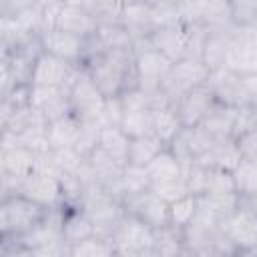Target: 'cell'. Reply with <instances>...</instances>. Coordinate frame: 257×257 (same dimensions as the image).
Here are the masks:
<instances>
[{"label":"cell","mask_w":257,"mask_h":257,"mask_svg":"<svg viewBox=\"0 0 257 257\" xmlns=\"http://www.w3.org/2000/svg\"><path fill=\"white\" fill-rule=\"evenodd\" d=\"M80 68L104 96H118L139 84L133 50H102Z\"/></svg>","instance_id":"6da1fadb"},{"label":"cell","mask_w":257,"mask_h":257,"mask_svg":"<svg viewBox=\"0 0 257 257\" xmlns=\"http://www.w3.org/2000/svg\"><path fill=\"white\" fill-rule=\"evenodd\" d=\"M181 231H183L185 255H197V257H235L237 255V247L223 233L219 223L193 217V221L187 223Z\"/></svg>","instance_id":"7a4b0ae2"},{"label":"cell","mask_w":257,"mask_h":257,"mask_svg":"<svg viewBox=\"0 0 257 257\" xmlns=\"http://www.w3.org/2000/svg\"><path fill=\"white\" fill-rule=\"evenodd\" d=\"M205 84L221 104L233 108L257 104V74H237L229 68H217L209 72Z\"/></svg>","instance_id":"3957f363"},{"label":"cell","mask_w":257,"mask_h":257,"mask_svg":"<svg viewBox=\"0 0 257 257\" xmlns=\"http://www.w3.org/2000/svg\"><path fill=\"white\" fill-rule=\"evenodd\" d=\"M114 255L120 257H153V229L139 217L124 213L110 235Z\"/></svg>","instance_id":"277c9868"},{"label":"cell","mask_w":257,"mask_h":257,"mask_svg":"<svg viewBox=\"0 0 257 257\" xmlns=\"http://www.w3.org/2000/svg\"><path fill=\"white\" fill-rule=\"evenodd\" d=\"M48 209L38 207L22 195H10L0 201V237H20L30 231Z\"/></svg>","instance_id":"5b68a950"},{"label":"cell","mask_w":257,"mask_h":257,"mask_svg":"<svg viewBox=\"0 0 257 257\" xmlns=\"http://www.w3.org/2000/svg\"><path fill=\"white\" fill-rule=\"evenodd\" d=\"M42 52L44 50H42L40 34H24L12 42V46L4 56L8 60L14 84H26V86L32 84V72Z\"/></svg>","instance_id":"8992f818"},{"label":"cell","mask_w":257,"mask_h":257,"mask_svg":"<svg viewBox=\"0 0 257 257\" xmlns=\"http://www.w3.org/2000/svg\"><path fill=\"white\" fill-rule=\"evenodd\" d=\"M18 195L36 203L42 209H54L62 205V187L60 179L48 171L32 169L18 183Z\"/></svg>","instance_id":"52a82bcc"},{"label":"cell","mask_w":257,"mask_h":257,"mask_svg":"<svg viewBox=\"0 0 257 257\" xmlns=\"http://www.w3.org/2000/svg\"><path fill=\"white\" fill-rule=\"evenodd\" d=\"M207 76H209V68L201 60H197V58H179L171 64L169 72L163 76L161 88L171 98V102L175 104V100L183 92H187L193 86L205 84Z\"/></svg>","instance_id":"ba28073f"},{"label":"cell","mask_w":257,"mask_h":257,"mask_svg":"<svg viewBox=\"0 0 257 257\" xmlns=\"http://www.w3.org/2000/svg\"><path fill=\"white\" fill-rule=\"evenodd\" d=\"M104 94L96 88V84L90 80V76L80 68L78 76L68 88V106L70 114L76 120H98L100 122V110H102Z\"/></svg>","instance_id":"9c48e42d"},{"label":"cell","mask_w":257,"mask_h":257,"mask_svg":"<svg viewBox=\"0 0 257 257\" xmlns=\"http://www.w3.org/2000/svg\"><path fill=\"white\" fill-rule=\"evenodd\" d=\"M219 227L237 247V255L257 253V209L237 207L227 219L219 223Z\"/></svg>","instance_id":"30bf717a"},{"label":"cell","mask_w":257,"mask_h":257,"mask_svg":"<svg viewBox=\"0 0 257 257\" xmlns=\"http://www.w3.org/2000/svg\"><path fill=\"white\" fill-rule=\"evenodd\" d=\"M257 26H237L225 68L237 74H257Z\"/></svg>","instance_id":"8fae6325"},{"label":"cell","mask_w":257,"mask_h":257,"mask_svg":"<svg viewBox=\"0 0 257 257\" xmlns=\"http://www.w3.org/2000/svg\"><path fill=\"white\" fill-rule=\"evenodd\" d=\"M78 72H80L78 66L58 56H52L48 52H42L32 72V86H54V88L68 90L74 78L78 76Z\"/></svg>","instance_id":"7c38bea8"},{"label":"cell","mask_w":257,"mask_h":257,"mask_svg":"<svg viewBox=\"0 0 257 257\" xmlns=\"http://www.w3.org/2000/svg\"><path fill=\"white\" fill-rule=\"evenodd\" d=\"M120 205H122L124 213L139 217L151 229H159V227L169 225V203L165 199H161L159 195H155L151 189L124 199Z\"/></svg>","instance_id":"4fadbf2b"},{"label":"cell","mask_w":257,"mask_h":257,"mask_svg":"<svg viewBox=\"0 0 257 257\" xmlns=\"http://www.w3.org/2000/svg\"><path fill=\"white\" fill-rule=\"evenodd\" d=\"M40 42H42V50L52 54V56H58L74 66H82V60H84V38L80 36H74V34H68V32H62L54 26L46 28L40 32Z\"/></svg>","instance_id":"5bb4252c"},{"label":"cell","mask_w":257,"mask_h":257,"mask_svg":"<svg viewBox=\"0 0 257 257\" xmlns=\"http://www.w3.org/2000/svg\"><path fill=\"white\" fill-rule=\"evenodd\" d=\"M213 102H215V96H213L211 88L207 84H199V86H193L187 92H183L175 100L173 108L183 126H195L201 122L205 112L213 106Z\"/></svg>","instance_id":"9a60e30c"},{"label":"cell","mask_w":257,"mask_h":257,"mask_svg":"<svg viewBox=\"0 0 257 257\" xmlns=\"http://www.w3.org/2000/svg\"><path fill=\"white\" fill-rule=\"evenodd\" d=\"M52 26L62 32H68V34H74L80 38H88L90 34H94L98 24L82 8V4L78 0H64L54 12Z\"/></svg>","instance_id":"2e32d148"},{"label":"cell","mask_w":257,"mask_h":257,"mask_svg":"<svg viewBox=\"0 0 257 257\" xmlns=\"http://www.w3.org/2000/svg\"><path fill=\"white\" fill-rule=\"evenodd\" d=\"M235 30H237V24L229 28H207V36L201 48V62L209 68V72L217 68H225Z\"/></svg>","instance_id":"e0dca14e"},{"label":"cell","mask_w":257,"mask_h":257,"mask_svg":"<svg viewBox=\"0 0 257 257\" xmlns=\"http://www.w3.org/2000/svg\"><path fill=\"white\" fill-rule=\"evenodd\" d=\"M133 52H135V68L139 78L145 80H163V76L169 72L173 60L167 58L163 52L155 50L147 38L145 40H137L133 44Z\"/></svg>","instance_id":"ac0fdd59"},{"label":"cell","mask_w":257,"mask_h":257,"mask_svg":"<svg viewBox=\"0 0 257 257\" xmlns=\"http://www.w3.org/2000/svg\"><path fill=\"white\" fill-rule=\"evenodd\" d=\"M30 104L50 122L70 112L68 90L54 86H32L30 84Z\"/></svg>","instance_id":"d6986e66"},{"label":"cell","mask_w":257,"mask_h":257,"mask_svg":"<svg viewBox=\"0 0 257 257\" xmlns=\"http://www.w3.org/2000/svg\"><path fill=\"white\" fill-rule=\"evenodd\" d=\"M118 22L122 24V28H124V30L128 32V36L133 38V44H135L137 40L149 38L151 32L155 30L151 6H149L145 0H143V2H133V4H122Z\"/></svg>","instance_id":"ffe728a7"},{"label":"cell","mask_w":257,"mask_h":257,"mask_svg":"<svg viewBox=\"0 0 257 257\" xmlns=\"http://www.w3.org/2000/svg\"><path fill=\"white\" fill-rule=\"evenodd\" d=\"M197 219L221 223L237 209V193H201L195 195Z\"/></svg>","instance_id":"44dd1931"},{"label":"cell","mask_w":257,"mask_h":257,"mask_svg":"<svg viewBox=\"0 0 257 257\" xmlns=\"http://www.w3.org/2000/svg\"><path fill=\"white\" fill-rule=\"evenodd\" d=\"M185 38H187V26L185 24H175V26H163V28H155L151 32V36L147 38V42L163 52L167 58H171L173 62L183 58L185 52Z\"/></svg>","instance_id":"7402d4cb"},{"label":"cell","mask_w":257,"mask_h":257,"mask_svg":"<svg viewBox=\"0 0 257 257\" xmlns=\"http://www.w3.org/2000/svg\"><path fill=\"white\" fill-rule=\"evenodd\" d=\"M60 229H62V239L68 245V249L94 233L88 215L80 207H66V205H62Z\"/></svg>","instance_id":"603a6c76"},{"label":"cell","mask_w":257,"mask_h":257,"mask_svg":"<svg viewBox=\"0 0 257 257\" xmlns=\"http://www.w3.org/2000/svg\"><path fill=\"white\" fill-rule=\"evenodd\" d=\"M235 110L233 106L221 104V102H213V106L205 112V116L201 118L199 126L211 135L215 141L221 139H231V131H233V120H235Z\"/></svg>","instance_id":"cb8c5ba5"},{"label":"cell","mask_w":257,"mask_h":257,"mask_svg":"<svg viewBox=\"0 0 257 257\" xmlns=\"http://www.w3.org/2000/svg\"><path fill=\"white\" fill-rule=\"evenodd\" d=\"M147 177L151 185H161V183H171L183 177V167L175 159V155L165 147L161 153H157L147 165H145ZM149 185V187H151Z\"/></svg>","instance_id":"d4e9b609"},{"label":"cell","mask_w":257,"mask_h":257,"mask_svg":"<svg viewBox=\"0 0 257 257\" xmlns=\"http://www.w3.org/2000/svg\"><path fill=\"white\" fill-rule=\"evenodd\" d=\"M80 122L68 112L60 118H54L46 126V139H48V149L58 151V149H74L76 137H78Z\"/></svg>","instance_id":"484cf974"},{"label":"cell","mask_w":257,"mask_h":257,"mask_svg":"<svg viewBox=\"0 0 257 257\" xmlns=\"http://www.w3.org/2000/svg\"><path fill=\"white\" fill-rule=\"evenodd\" d=\"M239 159H241V155L237 151L235 141L233 139H221V141H215L203 155H199L195 159V163H199L203 167H219V169L231 171Z\"/></svg>","instance_id":"4316f807"},{"label":"cell","mask_w":257,"mask_h":257,"mask_svg":"<svg viewBox=\"0 0 257 257\" xmlns=\"http://www.w3.org/2000/svg\"><path fill=\"white\" fill-rule=\"evenodd\" d=\"M128 141H131V137L124 135L120 126L102 124V126H100V133H98V143H96V147H98L100 151H104L108 157H112L114 161H118L120 165H126Z\"/></svg>","instance_id":"83f0119b"},{"label":"cell","mask_w":257,"mask_h":257,"mask_svg":"<svg viewBox=\"0 0 257 257\" xmlns=\"http://www.w3.org/2000/svg\"><path fill=\"white\" fill-rule=\"evenodd\" d=\"M177 255H185L183 231L173 225L153 229V257H177Z\"/></svg>","instance_id":"f1b7e54d"},{"label":"cell","mask_w":257,"mask_h":257,"mask_svg":"<svg viewBox=\"0 0 257 257\" xmlns=\"http://www.w3.org/2000/svg\"><path fill=\"white\" fill-rule=\"evenodd\" d=\"M0 167L14 179H22L34 169V153L24 147L0 149Z\"/></svg>","instance_id":"f546056e"},{"label":"cell","mask_w":257,"mask_h":257,"mask_svg":"<svg viewBox=\"0 0 257 257\" xmlns=\"http://www.w3.org/2000/svg\"><path fill=\"white\" fill-rule=\"evenodd\" d=\"M165 149V143L149 133L143 137H133L128 141V155H126V163L128 165H137V167H145L157 153H161Z\"/></svg>","instance_id":"4dcf8cb0"},{"label":"cell","mask_w":257,"mask_h":257,"mask_svg":"<svg viewBox=\"0 0 257 257\" xmlns=\"http://www.w3.org/2000/svg\"><path fill=\"white\" fill-rule=\"evenodd\" d=\"M94 38L102 50H133V38L120 22L98 24L94 30Z\"/></svg>","instance_id":"1f68e13d"},{"label":"cell","mask_w":257,"mask_h":257,"mask_svg":"<svg viewBox=\"0 0 257 257\" xmlns=\"http://www.w3.org/2000/svg\"><path fill=\"white\" fill-rule=\"evenodd\" d=\"M118 126L122 128L124 135L133 137H143L153 133V116H151V108L147 106H131V108H122V116Z\"/></svg>","instance_id":"d6a6232c"},{"label":"cell","mask_w":257,"mask_h":257,"mask_svg":"<svg viewBox=\"0 0 257 257\" xmlns=\"http://www.w3.org/2000/svg\"><path fill=\"white\" fill-rule=\"evenodd\" d=\"M153 116V135H157L165 147L177 137V133L183 128L177 112L173 106H161V108H153L151 110Z\"/></svg>","instance_id":"836d02e7"},{"label":"cell","mask_w":257,"mask_h":257,"mask_svg":"<svg viewBox=\"0 0 257 257\" xmlns=\"http://www.w3.org/2000/svg\"><path fill=\"white\" fill-rule=\"evenodd\" d=\"M231 177L237 195H257V161L241 157L231 169Z\"/></svg>","instance_id":"e575fe53"},{"label":"cell","mask_w":257,"mask_h":257,"mask_svg":"<svg viewBox=\"0 0 257 257\" xmlns=\"http://www.w3.org/2000/svg\"><path fill=\"white\" fill-rule=\"evenodd\" d=\"M68 255L70 257H112L114 255V247H112L110 239L92 233L90 237H86L80 243L72 245L68 249Z\"/></svg>","instance_id":"d590c367"},{"label":"cell","mask_w":257,"mask_h":257,"mask_svg":"<svg viewBox=\"0 0 257 257\" xmlns=\"http://www.w3.org/2000/svg\"><path fill=\"white\" fill-rule=\"evenodd\" d=\"M82 8L94 18L96 24H112L118 22L122 2L120 0H78Z\"/></svg>","instance_id":"8d00e7d4"},{"label":"cell","mask_w":257,"mask_h":257,"mask_svg":"<svg viewBox=\"0 0 257 257\" xmlns=\"http://www.w3.org/2000/svg\"><path fill=\"white\" fill-rule=\"evenodd\" d=\"M197 213V201H195V195L187 193L175 201L169 203V225L177 227V229H183L187 223L193 221Z\"/></svg>","instance_id":"74e56055"},{"label":"cell","mask_w":257,"mask_h":257,"mask_svg":"<svg viewBox=\"0 0 257 257\" xmlns=\"http://www.w3.org/2000/svg\"><path fill=\"white\" fill-rule=\"evenodd\" d=\"M203 193H235L231 171L219 167H205Z\"/></svg>","instance_id":"f35d334b"},{"label":"cell","mask_w":257,"mask_h":257,"mask_svg":"<svg viewBox=\"0 0 257 257\" xmlns=\"http://www.w3.org/2000/svg\"><path fill=\"white\" fill-rule=\"evenodd\" d=\"M231 22L237 26H257V0H227Z\"/></svg>","instance_id":"ab89813d"},{"label":"cell","mask_w":257,"mask_h":257,"mask_svg":"<svg viewBox=\"0 0 257 257\" xmlns=\"http://www.w3.org/2000/svg\"><path fill=\"white\" fill-rule=\"evenodd\" d=\"M185 26H187V38H185L183 58L201 60V48H203V40L207 36V26L205 24H185Z\"/></svg>","instance_id":"60d3db41"},{"label":"cell","mask_w":257,"mask_h":257,"mask_svg":"<svg viewBox=\"0 0 257 257\" xmlns=\"http://www.w3.org/2000/svg\"><path fill=\"white\" fill-rule=\"evenodd\" d=\"M257 128V104H245L235 110V120H233V131L231 139H237L239 135Z\"/></svg>","instance_id":"b9f144b4"},{"label":"cell","mask_w":257,"mask_h":257,"mask_svg":"<svg viewBox=\"0 0 257 257\" xmlns=\"http://www.w3.org/2000/svg\"><path fill=\"white\" fill-rule=\"evenodd\" d=\"M151 14H153L155 28L183 24V22H181V12H179V4H177V0H175V2H165V4L151 6Z\"/></svg>","instance_id":"7bdbcfd3"},{"label":"cell","mask_w":257,"mask_h":257,"mask_svg":"<svg viewBox=\"0 0 257 257\" xmlns=\"http://www.w3.org/2000/svg\"><path fill=\"white\" fill-rule=\"evenodd\" d=\"M209 0H177L183 24H201Z\"/></svg>","instance_id":"ee69618b"},{"label":"cell","mask_w":257,"mask_h":257,"mask_svg":"<svg viewBox=\"0 0 257 257\" xmlns=\"http://www.w3.org/2000/svg\"><path fill=\"white\" fill-rule=\"evenodd\" d=\"M36 8V0H0V16L14 22Z\"/></svg>","instance_id":"f6af8a7d"},{"label":"cell","mask_w":257,"mask_h":257,"mask_svg":"<svg viewBox=\"0 0 257 257\" xmlns=\"http://www.w3.org/2000/svg\"><path fill=\"white\" fill-rule=\"evenodd\" d=\"M120 116H122V102H120V96H104L102 110H100V124L118 126Z\"/></svg>","instance_id":"bcb514c9"},{"label":"cell","mask_w":257,"mask_h":257,"mask_svg":"<svg viewBox=\"0 0 257 257\" xmlns=\"http://www.w3.org/2000/svg\"><path fill=\"white\" fill-rule=\"evenodd\" d=\"M155 195H159L161 199H165L167 203L187 195V187H185V179H177V181H171V183H161V185H151L149 187Z\"/></svg>","instance_id":"7dc6e473"},{"label":"cell","mask_w":257,"mask_h":257,"mask_svg":"<svg viewBox=\"0 0 257 257\" xmlns=\"http://www.w3.org/2000/svg\"><path fill=\"white\" fill-rule=\"evenodd\" d=\"M237 145V151L243 159H251L257 161V128L247 131L243 135H239L237 139H233Z\"/></svg>","instance_id":"c3c4849f"},{"label":"cell","mask_w":257,"mask_h":257,"mask_svg":"<svg viewBox=\"0 0 257 257\" xmlns=\"http://www.w3.org/2000/svg\"><path fill=\"white\" fill-rule=\"evenodd\" d=\"M14 86H16V84H14V80H12L8 60H6L4 54H0V98H6Z\"/></svg>","instance_id":"681fc988"},{"label":"cell","mask_w":257,"mask_h":257,"mask_svg":"<svg viewBox=\"0 0 257 257\" xmlns=\"http://www.w3.org/2000/svg\"><path fill=\"white\" fill-rule=\"evenodd\" d=\"M14 42V30H12V22H8L6 18L0 16V54H6L8 48Z\"/></svg>","instance_id":"f907efd6"},{"label":"cell","mask_w":257,"mask_h":257,"mask_svg":"<svg viewBox=\"0 0 257 257\" xmlns=\"http://www.w3.org/2000/svg\"><path fill=\"white\" fill-rule=\"evenodd\" d=\"M14 110H16V106L12 104V100L8 96L0 98V135L8 128V122H10L12 114H14Z\"/></svg>","instance_id":"816d5d0a"},{"label":"cell","mask_w":257,"mask_h":257,"mask_svg":"<svg viewBox=\"0 0 257 257\" xmlns=\"http://www.w3.org/2000/svg\"><path fill=\"white\" fill-rule=\"evenodd\" d=\"M64 0H36V6L38 8H44V10H50V8H58Z\"/></svg>","instance_id":"f5cc1de1"},{"label":"cell","mask_w":257,"mask_h":257,"mask_svg":"<svg viewBox=\"0 0 257 257\" xmlns=\"http://www.w3.org/2000/svg\"><path fill=\"white\" fill-rule=\"evenodd\" d=\"M122 4H133V2H143V0H120Z\"/></svg>","instance_id":"db71d44e"}]
</instances>
